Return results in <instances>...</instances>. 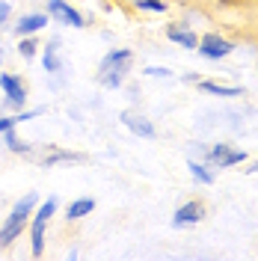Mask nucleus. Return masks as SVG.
<instances>
[{
  "label": "nucleus",
  "instance_id": "obj_1",
  "mask_svg": "<svg viewBox=\"0 0 258 261\" xmlns=\"http://www.w3.org/2000/svg\"><path fill=\"white\" fill-rule=\"evenodd\" d=\"M36 205H39V193H27L24 199H18L15 205H12V211L6 214V220L0 226V246L3 249L12 246L24 234V228L30 226V217L36 211Z\"/></svg>",
  "mask_w": 258,
  "mask_h": 261
},
{
  "label": "nucleus",
  "instance_id": "obj_2",
  "mask_svg": "<svg viewBox=\"0 0 258 261\" xmlns=\"http://www.w3.org/2000/svg\"><path fill=\"white\" fill-rule=\"evenodd\" d=\"M131 63H134V50L128 48H116V50H107L98 63V71H95V81L104 86V89H119L125 77L131 71Z\"/></svg>",
  "mask_w": 258,
  "mask_h": 261
},
{
  "label": "nucleus",
  "instance_id": "obj_3",
  "mask_svg": "<svg viewBox=\"0 0 258 261\" xmlns=\"http://www.w3.org/2000/svg\"><path fill=\"white\" fill-rule=\"evenodd\" d=\"M57 196H48L45 202H39L36 205V211H33L30 217V255L33 258H42L45 255V231H48V223H50V217L57 214Z\"/></svg>",
  "mask_w": 258,
  "mask_h": 261
},
{
  "label": "nucleus",
  "instance_id": "obj_4",
  "mask_svg": "<svg viewBox=\"0 0 258 261\" xmlns=\"http://www.w3.org/2000/svg\"><path fill=\"white\" fill-rule=\"evenodd\" d=\"M202 161L214 166V169H228V166H238L246 161L241 148L228 146V143H214V146H202Z\"/></svg>",
  "mask_w": 258,
  "mask_h": 261
},
{
  "label": "nucleus",
  "instance_id": "obj_5",
  "mask_svg": "<svg viewBox=\"0 0 258 261\" xmlns=\"http://www.w3.org/2000/svg\"><path fill=\"white\" fill-rule=\"evenodd\" d=\"M0 92H3V101H6L12 110H24V107H27V83H24L21 74L0 71Z\"/></svg>",
  "mask_w": 258,
  "mask_h": 261
},
{
  "label": "nucleus",
  "instance_id": "obj_6",
  "mask_svg": "<svg viewBox=\"0 0 258 261\" xmlns=\"http://www.w3.org/2000/svg\"><path fill=\"white\" fill-rule=\"evenodd\" d=\"M196 50H199V57H205V60L214 63V60H226L228 54L235 50V42L226 39V36H220V33H205V36H199Z\"/></svg>",
  "mask_w": 258,
  "mask_h": 261
},
{
  "label": "nucleus",
  "instance_id": "obj_7",
  "mask_svg": "<svg viewBox=\"0 0 258 261\" xmlns=\"http://www.w3.org/2000/svg\"><path fill=\"white\" fill-rule=\"evenodd\" d=\"M48 18L63 24V27H71V30H83L86 27V18L65 0H48Z\"/></svg>",
  "mask_w": 258,
  "mask_h": 261
},
{
  "label": "nucleus",
  "instance_id": "obj_8",
  "mask_svg": "<svg viewBox=\"0 0 258 261\" xmlns=\"http://www.w3.org/2000/svg\"><path fill=\"white\" fill-rule=\"evenodd\" d=\"M205 202L202 199H190V202H184L181 208H175L172 214V226L175 228H187V226H196V223H202L205 220Z\"/></svg>",
  "mask_w": 258,
  "mask_h": 261
},
{
  "label": "nucleus",
  "instance_id": "obj_9",
  "mask_svg": "<svg viewBox=\"0 0 258 261\" xmlns=\"http://www.w3.org/2000/svg\"><path fill=\"white\" fill-rule=\"evenodd\" d=\"M119 119H122V125H125L131 134H137V137H143V140H151V137H154V122L145 113H140V110H125Z\"/></svg>",
  "mask_w": 258,
  "mask_h": 261
},
{
  "label": "nucleus",
  "instance_id": "obj_10",
  "mask_svg": "<svg viewBox=\"0 0 258 261\" xmlns=\"http://www.w3.org/2000/svg\"><path fill=\"white\" fill-rule=\"evenodd\" d=\"M48 21H50L48 12H24V15L15 21L12 30H15L18 39H21V36H39V33L48 27Z\"/></svg>",
  "mask_w": 258,
  "mask_h": 261
},
{
  "label": "nucleus",
  "instance_id": "obj_11",
  "mask_svg": "<svg viewBox=\"0 0 258 261\" xmlns=\"http://www.w3.org/2000/svg\"><path fill=\"white\" fill-rule=\"evenodd\" d=\"M166 39L184 50H196V45H199V36L187 24H166Z\"/></svg>",
  "mask_w": 258,
  "mask_h": 261
},
{
  "label": "nucleus",
  "instance_id": "obj_12",
  "mask_svg": "<svg viewBox=\"0 0 258 261\" xmlns=\"http://www.w3.org/2000/svg\"><path fill=\"white\" fill-rule=\"evenodd\" d=\"M42 65H45L48 74H60L63 71V57H60V39L57 36L48 39V45L42 48Z\"/></svg>",
  "mask_w": 258,
  "mask_h": 261
},
{
  "label": "nucleus",
  "instance_id": "obj_13",
  "mask_svg": "<svg viewBox=\"0 0 258 261\" xmlns=\"http://www.w3.org/2000/svg\"><path fill=\"white\" fill-rule=\"evenodd\" d=\"M196 86H199V92L217 95V98H241L243 95L241 86H226V83H220V81H196Z\"/></svg>",
  "mask_w": 258,
  "mask_h": 261
},
{
  "label": "nucleus",
  "instance_id": "obj_14",
  "mask_svg": "<svg viewBox=\"0 0 258 261\" xmlns=\"http://www.w3.org/2000/svg\"><path fill=\"white\" fill-rule=\"evenodd\" d=\"M92 211H95V199H92V196H81V199H71V202H68V208H65V220L74 223V220L89 217Z\"/></svg>",
  "mask_w": 258,
  "mask_h": 261
},
{
  "label": "nucleus",
  "instance_id": "obj_15",
  "mask_svg": "<svg viewBox=\"0 0 258 261\" xmlns=\"http://www.w3.org/2000/svg\"><path fill=\"white\" fill-rule=\"evenodd\" d=\"M86 161V154H81V151H63V148H57V151H50V154H45L42 158V166L45 169H50V166H57V163H81Z\"/></svg>",
  "mask_w": 258,
  "mask_h": 261
},
{
  "label": "nucleus",
  "instance_id": "obj_16",
  "mask_svg": "<svg viewBox=\"0 0 258 261\" xmlns=\"http://www.w3.org/2000/svg\"><path fill=\"white\" fill-rule=\"evenodd\" d=\"M39 113H45V110L39 107V110H15V116H0V134L9 130V128H18L21 122H30V119H36Z\"/></svg>",
  "mask_w": 258,
  "mask_h": 261
},
{
  "label": "nucleus",
  "instance_id": "obj_17",
  "mask_svg": "<svg viewBox=\"0 0 258 261\" xmlns=\"http://www.w3.org/2000/svg\"><path fill=\"white\" fill-rule=\"evenodd\" d=\"M0 137H3V146L9 148V151H15V154H30V151H33V146L27 143V140H21V137H18V130H15V128L3 130Z\"/></svg>",
  "mask_w": 258,
  "mask_h": 261
},
{
  "label": "nucleus",
  "instance_id": "obj_18",
  "mask_svg": "<svg viewBox=\"0 0 258 261\" xmlns=\"http://www.w3.org/2000/svg\"><path fill=\"white\" fill-rule=\"evenodd\" d=\"M187 169H190V175H193L199 184H214V166H208L205 161H187Z\"/></svg>",
  "mask_w": 258,
  "mask_h": 261
},
{
  "label": "nucleus",
  "instance_id": "obj_19",
  "mask_svg": "<svg viewBox=\"0 0 258 261\" xmlns=\"http://www.w3.org/2000/svg\"><path fill=\"white\" fill-rule=\"evenodd\" d=\"M134 9L137 12H148V15H166L169 3L166 0H134Z\"/></svg>",
  "mask_w": 258,
  "mask_h": 261
},
{
  "label": "nucleus",
  "instance_id": "obj_20",
  "mask_svg": "<svg viewBox=\"0 0 258 261\" xmlns=\"http://www.w3.org/2000/svg\"><path fill=\"white\" fill-rule=\"evenodd\" d=\"M15 50L24 57V60H36V54H39V42H36V36H21Z\"/></svg>",
  "mask_w": 258,
  "mask_h": 261
},
{
  "label": "nucleus",
  "instance_id": "obj_21",
  "mask_svg": "<svg viewBox=\"0 0 258 261\" xmlns=\"http://www.w3.org/2000/svg\"><path fill=\"white\" fill-rule=\"evenodd\" d=\"M143 74L145 77H154V81H166V77H172V71H169L166 65H145Z\"/></svg>",
  "mask_w": 258,
  "mask_h": 261
},
{
  "label": "nucleus",
  "instance_id": "obj_22",
  "mask_svg": "<svg viewBox=\"0 0 258 261\" xmlns=\"http://www.w3.org/2000/svg\"><path fill=\"white\" fill-rule=\"evenodd\" d=\"M12 15V3H6V0H0V30L6 27V21Z\"/></svg>",
  "mask_w": 258,
  "mask_h": 261
},
{
  "label": "nucleus",
  "instance_id": "obj_23",
  "mask_svg": "<svg viewBox=\"0 0 258 261\" xmlns=\"http://www.w3.org/2000/svg\"><path fill=\"white\" fill-rule=\"evenodd\" d=\"M246 172H249V175H258V161L249 163V169H246Z\"/></svg>",
  "mask_w": 258,
  "mask_h": 261
},
{
  "label": "nucleus",
  "instance_id": "obj_24",
  "mask_svg": "<svg viewBox=\"0 0 258 261\" xmlns=\"http://www.w3.org/2000/svg\"><path fill=\"white\" fill-rule=\"evenodd\" d=\"M0 63H3V48H0Z\"/></svg>",
  "mask_w": 258,
  "mask_h": 261
}]
</instances>
